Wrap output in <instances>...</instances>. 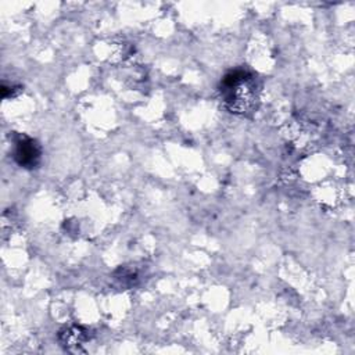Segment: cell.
Wrapping results in <instances>:
<instances>
[{
    "label": "cell",
    "mask_w": 355,
    "mask_h": 355,
    "mask_svg": "<svg viewBox=\"0 0 355 355\" xmlns=\"http://www.w3.org/2000/svg\"><path fill=\"white\" fill-rule=\"evenodd\" d=\"M219 93L223 104L233 114L248 115L257 108V79L245 69L227 72L220 80Z\"/></svg>",
    "instance_id": "1"
},
{
    "label": "cell",
    "mask_w": 355,
    "mask_h": 355,
    "mask_svg": "<svg viewBox=\"0 0 355 355\" xmlns=\"http://www.w3.org/2000/svg\"><path fill=\"white\" fill-rule=\"evenodd\" d=\"M42 158V148L39 143L28 136H19L15 140L14 159L15 162L26 169L36 168Z\"/></svg>",
    "instance_id": "2"
},
{
    "label": "cell",
    "mask_w": 355,
    "mask_h": 355,
    "mask_svg": "<svg viewBox=\"0 0 355 355\" xmlns=\"http://www.w3.org/2000/svg\"><path fill=\"white\" fill-rule=\"evenodd\" d=\"M58 340L65 349L71 352H79L82 351L80 347L89 340V334L87 330L80 326H68L60 331Z\"/></svg>",
    "instance_id": "3"
}]
</instances>
